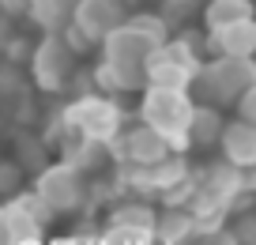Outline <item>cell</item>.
Listing matches in <instances>:
<instances>
[{
    "label": "cell",
    "mask_w": 256,
    "mask_h": 245,
    "mask_svg": "<svg viewBox=\"0 0 256 245\" xmlns=\"http://www.w3.org/2000/svg\"><path fill=\"white\" fill-rule=\"evenodd\" d=\"M204 42H208V31H177V38H166L151 57L144 61V79L147 87H166V91H188L196 72L204 64Z\"/></svg>",
    "instance_id": "cell-1"
},
{
    "label": "cell",
    "mask_w": 256,
    "mask_h": 245,
    "mask_svg": "<svg viewBox=\"0 0 256 245\" xmlns=\"http://www.w3.org/2000/svg\"><path fill=\"white\" fill-rule=\"evenodd\" d=\"M60 121L68 136H80L90 143H106L110 147L120 136V128L128 125V113L117 98L98 95V91H80L60 106Z\"/></svg>",
    "instance_id": "cell-2"
},
{
    "label": "cell",
    "mask_w": 256,
    "mask_h": 245,
    "mask_svg": "<svg viewBox=\"0 0 256 245\" xmlns=\"http://www.w3.org/2000/svg\"><path fill=\"white\" fill-rule=\"evenodd\" d=\"M256 83V57H208L192 79V102L226 110Z\"/></svg>",
    "instance_id": "cell-3"
},
{
    "label": "cell",
    "mask_w": 256,
    "mask_h": 245,
    "mask_svg": "<svg viewBox=\"0 0 256 245\" xmlns=\"http://www.w3.org/2000/svg\"><path fill=\"white\" fill-rule=\"evenodd\" d=\"M192 95L188 91H166V87H144L136 106V121L158 132L170 143V151H188V117H192Z\"/></svg>",
    "instance_id": "cell-4"
},
{
    "label": "cell",
    "mask_w": 256,
    "mask_h": 245,
    "mask_svg": "<svg viewBox=\"0 0 256 245\" xmlns=\"http://www.w3.org/2000/svg\"><path fill=\"white\" fill-rule=\"evenodd\" d=\"M26 68H30V79H34V87H38L42 95H64L68 87H76L80 57L64 46L60 34H42L30 46Z\"/></svg>",
    "instance_id": "cell-5"
},
{
    "label": "cell",
    "mask_w": 256,
    "mask_h": 245,
    "mask_svg": "<svg viewBox=\"0 0 256 245\" xmlns=\"http://www.w3.org/2000/svg\"><path fill=\"white\" fill-rule=\"evenodd\" d=\"M30 192L56 215V219H64V215H80L83 207H87V200H90V181L80 174V170H72L68 162H60V158H56V162H49L46 170H38V174H34Z\"/></svg>",
    "instance_id": "cell-6"
},
{
    "label": "cell",
    "mask_w": 256,
    "mask_h": 245,
    "mask_svg": "<svg viewBox=\"0 0 256 245\" xmlns=\"http://www.w3.org/2000/svg\"><path fill=\"white\" fill-rule=\"evenodd\" d=\"M110 155H113L117 166H154V162H162L174 151H170V143L158 132H151L147 125L136 121V125L120 128V136L110 143Z\"/></svg>",
    "instance_id": "cell-7"
},
{
    "label": "cell",
    "mask_w": 256,
    "mask_h": 245,
    "mask_svg": "<svg viewBox=\"0 0 256 245\" xmlns=\"http://www.w3.org/2000/svg\"><path fill=\"white\" fill-rule=\"evenodd\" d=\"M128 19V0H80L72 12V31H80L90 46L106 38L110 31H117Z\"/></svg>",
    "instance_id": "cell-8"
},
{
    "label": "cell",
    "mask_w": 256,
    "mask_h": 245,
    "mask_svg": "<svg viewBox=\"0 0 256 245\" xmlns=\"http://www.w3.org/2000/svg\"><path fill=\"white\" fill-rule=\"evenodd\" d=\"M98 49H102V61L106 64H120V68H144V61L154 53V42L144 38L140 31H132L128 23H120L117 31H110L102 42H98Z\"/></svg>",
    "instance_id": "cell-9"
},
{
    "label": "cell",
    "mask_w": 256,
    "mask_h": 245,
    "mask_svg": "<svg viewBox=\"0 0 256 245\" xmlns=\"http://www.w3.org/2000/svg\"><path fill=\"white\" fill-rule=\"evenodd\" d=\"M196 189L230 211V204L241 196V192H245V170L230 166L226 158H218V162H208V166L196 174Z\"/></svg>",
    "instance_id": "cell-10"
},
{
    "label": "cell",
    "mask_w": 256,
    "mask_h": 245,
    "mask_svg": "<svg viewBox=\"0 0 256 245\" xmlns=\"http://www.w3.org/2000/svg\"><path fill=\"white\" fill-rule=\"evenodd\" d=\"M204 49L211 57H256V16L230 23V27H218V31H208Z\"/></svg>",
    "instance_id": "cell-11"
},
{
    "label": "cell",
    "mask_w": 256,
    "mask_h": 245,
    "mask_svg": "<svg viewBox=\"0 0 256 245\" xmlns=\"http://www.w3.org/2000/svg\"><path fill=\"white\" fill-rule=\"evenodd\" d=\"M56 151H60V162H68L72 170H80L83 177L102 174L106 166H113V155H110L106 143H90V140H80V136H64Z\"/></svg>",
    "instance_id": "cell-12"
},
{
    "label": "cell",
    "mask_w": 256,
    "mask_h": 245,
    "mask_svg": "<svg viewBox=\"0 0 256 245\" xmlns=\"http://www.w3.org/2000/svg\"><path fill=\"white\" fill-rule=\"evenodd\" d=\"M218 147H222V158L238 170L256 166V125H245V121H226L222 136H218Z\"/></svg>",
    "instance_id": "cell-13"
},
{
    "label": "cell",
    "mask_w": 256,
    "mask_h": 245,
    "mask_svg": "<svg viewBox=\"0 0 256 245\" xmlns=\"http://www.w3.org/2000/svg\"><path fill=\"white\" fill-rule=\"evenodd\" d=\"M154 207L147 200H120V204L110 207L106 215V226H120V230H140V234H154Z\"/></svg>",
    "instance_id": "cell-14"
},
{
    "label": "cell",
    "mask_w": 256,
    "mask_h": 245,
    "mask_svg": "<svg viewBox=\"0 0 256 245\" xmlns=\"http://www.w3.org/2000/svg\"><path fill=\"white\" fill-rule=\"evenodd\" d=\"M76 4H80V0H30L26 19H30L42 34H60L64 27L72 23Z\"/></svg>",
    "instance_id": "cell-15"
},
{
    "label": "cell",
    "mask_w": 256,
    "mask_h": 245,
    "mask_svg": "<svg viewBox=\"0 0 256 245\" xmlns=\"http://www.w3.org/2000/svg\"><path fill=\"white\" fill-rule=\"evenodd\" d=\"M154 237L166 245H188L196 241V226H192L188 207H162L154 215Z\"/></svg>",
    "instance_id": "cell-16"
},
{
    "label": "cell",
    "mask_w": 256,
    "mask_h": 245,
    "mask_svg": "<svg viewBox=\"0 0 256 245\" xmlns=\"http://www.w3.org/2000/svg\"><path fill=\"white\" fill-rule=\"evenodd\" d=\"M222 110L215 106H192V117H188V147H215L218 136H222Z\"/></svg>",
    "instance_id": "cell-17"
},
{
    "label": "cell",
    "mask_w": 256,
    "mask_h": 245,
    "mask_svg": "<svg viewBox=\"0 0 256 245\" xmlns=\"http://www.w3.org/2000/svg\"><path fill=\"white\" fill-rule=\"evenodd\" d=\"M200 16H204V27H208V31H218V27L252 19L256 16V4H252V0H208Z\"/></svg>",
    "instance_id": "cell-18"
},
{
    "label": "cell",
    "mask_w": 256,
    "mask_h": 245,
    "mask_svg": "<svg viewBox=\"0 0 256 245\" xmlns=\"http://www.w3.org/2000/svg\"><path fill=\"white\" fill-rule=\"evenodd\" d=\"M12 143H16V162H19V170H23V174H38V170L49 166V147H46V140H42L38 132L19 128Z\"/></svg>",
    "instance_id": "cell-19"
},
{
    "label": "cell",
    "mask_w": 256,
    "mask_h": 245,
    "mask_svg": "<svg viewBox=\"0 0 256 245\" xmlns=\"http://www.w3.org/2000/svg\"><path fill=\"white\" fill-rule=\"evenodd\" d=\"M4 219H8V241H12V245H42L46 226H42V222H34L30 215L16 204V200H8V204H4Z\"/></svg>",
    "instance_id": "cell-20"
},
{
    "label": "cell",
    "mask_w": 256,
    "mask_h": 245,
    "mask_svg": "<svg viewBox=\"0 0 256 245\" xmlns=\"http://www.w3.org/2000/svg\"><path fill=\"white\" fill-rule=\"evenodd\" d=\"M200 12H204L200 0H158V19L166 23V31H184Z\"/></svg>",
    "instance_id": "cell-21"
},
{
    "label": "cell",
    "mask_w": 256,
    "mask_h": 245,
    "mask_svg": "<svg viewBox=\"0 0 256 245\" xmlns=\"http://www.w3.org/2000/svg\"><path fill=\"white\" fill-rule=\"evenodd\" d=\"M132 31H140L144 38H151L154 46H162V42L170 38V31H166V23L158 19V12H128V19H124Z\"/></svg>",
    "instance_id": "cell-22"
},
{
    "label": "cell",
    "mask_w": 256,
    "mask_h": 245,
    "mask_svg": "<svg viewBox=\"0 0 256 245\" xmlns=\"http://www.w3.org/2000/svg\"><path fill=\"white\" fill-rule=\"evenodd\" d=\"M26 189V174L19 170L16 158H0V204L4 200H16Z\"/></svg>",
    "instance_id": "cell-23"
},
{
    "label": "cell",
    "mask_w": 256,
    "mask_h": 245,
    "mask_svg": "<svg viewBox=\"0 0 256 245\" xmlns=\"http://www.w3.org/2000/svg\"><path fill=\"white\" fill-rule=\"evenodd\" d=\"M234 237H238V245H256V207H248V211H241L238 219L230 222Z\"/></svg>",
    "instance_id": "cell-24"
},
{
    "label": "cell",
    "mask_w": 256,
    "mask_h": 245,
    "mask_svg": "<svg viewBox=\"0 0 256 245\" xmlns=\"http://www.w3.org/2000/svg\"><path fill=\"white\" fill-rule=\"evenodd\" d=\"M234 113H238V121H245V125H256V83L248 91H241V98L234 102Z\"/></svg>",
    "instance_id": "cell-25"
},
{
    "label": "cell",
    "mask_w": 256,
    "mask_h": 245,
    "mask_svg": "<svg viewBox=\"0 0 256 245\" xmlns=\"http://www.w3.org/2000/svg\"><path fill=\"white\" fill-rule=\"evenodd\" d=\"M196 245H238V237H234L230 222H226V226L211 230V234H200V237H196Z\"/></svg>",
    "instance_id": "cell-26"
},
{
    "label": "cell",
    "mask_w": 256,
    "mask_h": 245,
    "mask_svg": "<svg viewBox=\"0 0 256 245\" xmlns=\"http://www.w3.org/2000/svg\"><path fill=\"white\" fill-rule=\"evenodd\" d=\"M26 8H30V0H0V16L8 19H26Z\"/></svg>",
    "instance_id": "cell-27"
},
{
    "label": "cell",
    "mask_w": 256,
    "mask_h": 245,
    "mask_svg": "<svg viewBox=\"0 0 256 245\" xmlns=\"http://www.w3.org/2000/svg\"><path fill=\"white\" fill-rule=\"evenodd\" d=\"M16 19H8V16H0V49H4V46H8V42L12 38H16Z\"/></svg>",
    "instance_id": "cell-28"
},
{
    "label": "cell",
    "mask_w": 256,
    "mask_h": 245,
    "mask_svg": "<svg viewBox=\"0 0 256 245\" xmlns=\"http://www.w3.org/2000/svg\"><path fill=\"white\" fill-rule=\"evenodd\" d=\"M245 192H252V196H256V166L245 170Z\"/></svg>",
    "instance_id": "cell-29"
},
{
    "label": "cell",
    "mask_w": 256,
    "mask_h": 245,
    "mask_svg": "<svg viewBox=\"0 0 256 245\" xmlns=\"http://www.w3.org/2000/svg\"><path fill=\"white\" fill-rule=\"evenodd\" d=\"M188 245H196V241H188Z\"/></svg>",
    "instance_id": "cell-30"
},
{
    "label": "cell",
    "mask_w": 256,
    "mask_h": 245,
    "mask_svg": "<svg viewBox=\"0 0 256 245\" xmlns=\"http://www.w3.org/2000/svg\"><path fill=\"white\" fill-rule=\"evenodd\" d=\"M154 4H158V0H154Z\"/></svg>",
    "instance_id": "cell-31"
},
{
    "label": "cell",
    "mask_w": 256,
    "mask_h": 245,
    "mask_svg": "<svg viewBox=\"0 0 256 245\" xmlns=\"http://www.w3.org/2000/svg\"><path fill=\"white\" fill-rule=\"evenodd\" d=\"M252 4H256V0H252Z\"/></svg>",
    "instance_id": "cell-32"
}]
</instances>
